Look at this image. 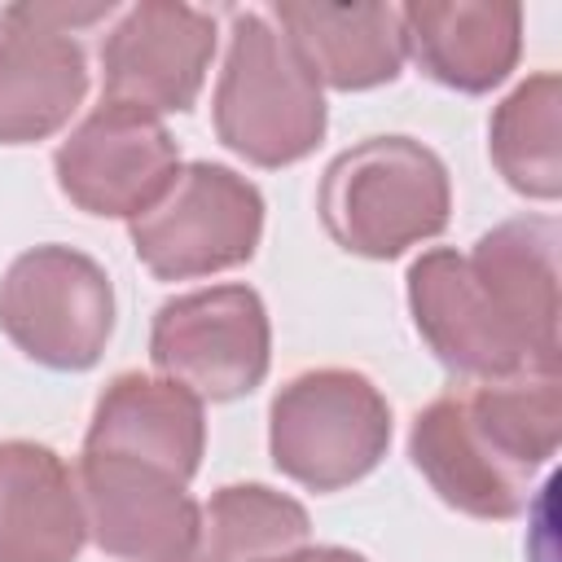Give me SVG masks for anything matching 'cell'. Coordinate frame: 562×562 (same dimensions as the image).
Listing matches in <instances>:
<instances>
[{
    "mask_svg": "<svg viewBox=\"0 0 562 562\" xmlns=\"http://www.w3.org/2000/svg\"><path fill=\"white\" fill-rule=\"evenodd\" d=\"M307 509L263 483H228L198 509V531L176 562H263L307 544Z\"/></svg>",
    "mask_w": 562,
    "mask_h": 562,
    "instance_id": "cell-18",
    "label": "cell"
},
{
    "mask_svg": "<svg viewBox=\"0 0 562 562\" xmlns=\"http://www.w3.org/2000/svg\"><path fill=\"white\" fill-rule=\"evenodd\" d=\"M562 439V373L474 382L430 400L408 457L430 492L470 518H518Z\"/></svg>",
    "mask_w": 562,
    "mask_h": 562,
    "instance_id": "cell-2",
    "label": "cell"
},
{
    "mask_svg": "<svg viewBox=\"0 0 562 562\" xmlns=\"http://www.w3.org/2000/svg\"><path fill=\"white\" fill-rule=\"evenodd\" d=\"M83 452L136 457L189 483L206 452V408L171 378L119 373L92 408Z\"/></svg>",
    "mask_w": 562,
    "mask_h": 562,
    "instance_id": "cell-14",
    "label": "cell"
},
{
    "mask_svg": "<svg viewBox=\"0 0 562 562\" xmlns=\"http://www.w3.org/2000/svg\"><path fill=\"white\" fill-rule=\"evenodd\" d=\"M558 220L518 215L474 241L422 250L408 263V312L430 356L465 382L562 373Z\"/></svg>",
    "mask_w": 562,
    "mask_h": 562,
    "instance_id": "cell-1",
    "label": "cell"
},
{
    "mask_svg": "<svg viewBox=\"0 0 562 562\" xmlns=\"http://www.w3.org/2000/svg\"><path fill=\"white\" fill-rule=\"evenodd\" d=\"M136 259L158 281L241 268L263 237V193L224 162H184L171 189L127 224Z\"/></svg>",
    "mask_w": 562,
    "mask_h": 562,
    "instance_id": "cell-7",
    "label": "cell"
},
{
    "mask_svg": "<svg viewBox=\"0 0 562 562\" xmlns=\"http://www.w3.org/2000/svg\"><path fill=\"white\" fill-rule=\"evenodd\" d=\"M294 44L321 88L369 92L395 83L404 70V35L395 4H312L281 0L268 13Z\"/></svg>",
    "mask_w": 562,
    "mask_h": 562,
    "instance_id": "cell-15",
    "label": "cell"
},
{
    "mask_svg": "<svg viewBox=\"0 0 562 562\" xmlns=\"http://www.w3.org/2000/svg\"><path fill=\"white\" fill-rule=\"evenodd\" d=\"M88 97V53L31 4L0 9V145H35L70 123Z\"/></svg>",
    "mask_w": 562,
    "mask_h": 562,
    "instance_id": "cell-12",
    "label": "cell"
},
{
    "mask_svg": "<svg viewBox=\"0 0 562 562\" xmlns=\"http://www.w3.org/2000/svg\"><path fill=\"white\" fill-rule=\"evenodd\" d=\"M75 479L101 553L119 562H176L189 549L202 505L171 470L119 452H83Z\"/></svg>",
    "mask_w": 562,
    "mask_h": 562,
    "instance_id": "cell-11",
    "label": "cell"
},
{
    "mask_svg": "<svg viewBox=\"0 0 562 562\" xmlns=\"http://www.w3.org/2000/svg\"><path fill=\"white\" fill-rule=\"evenodd\" d=\"M391 448V404L356 369L294 373L268 408L272 465L307 492H342Z\"/></svg>",
    "mask_w": 562,
    "mask_h": 562,
    "instance_id": "cell-5",
    "label": "cell"
},
{
    "mask_svg": "<svg viewBox=\"0 0 562 562\" xmlns=\"http://www.w3.org/2000/svg\"><path fill=\"white\" fill-rule=\"evenodd\" d=\"M400 35L426 79L479 97L518 66L522 9L509 0H413L400 9Z\"/></svg>",
    "mask_w": 562,
    "mask_h": 562,
    "instance_id": "cell-13",
    "label": "cell"
},
{
    "mask_svg": "<svg viewBox=\"0 0 562 562\" xmlns=\"http://www.w3.org/2000/svg\"><path fill=\"white\" fill-rule=\"evenodd\" d=\"M57 189L83 211L101 220H136L145 215L176 180L180 149L162 119L101 101L53 154Z\"/></svg>",
    "mask_w": 562,
    "mask_h": 562,
    "instance_id": "cell-9",
    "label": "cell"
},
{
    "mask_svg": "<svg viewBox=\"0 0 562 562\" xmlns=\"http://www.w3.org/2000/svg\"><path fill=\"white\" fill-rule=\"evenodd\" d=\"M316 211L347 255L400 259L448 228L452 180L430 145L413 136H364L325 167Z\"/></svg>",
    "mask_w": 562,
    "mask_h": 562,
    "instance_id": "cell-3",
    "label": "cell"
},
{
    "mask_svg": "<svg viewBox=\"0 0 562 562\" xmlns=\"http://www.w3.org/2000/svg\"><path fill=\"white\" fill-rule=\"evenodd\" d=\"M215 57V18L180 0L123 9L101 44V101L154 119L193 110Z\"/></svg>",
    "mask_w": 562,
    "mask_h": 562,
    "instance_id": "cell-10",
    "label": "cell"
},
{
    "mask_svg": "<svg viewBox=\"0 0 562 562\" xmlns=\"http://www.w3.org/2000/svg\"><path fill=\"white\" fill-rule=\"evenodd\" d=\"M83 540L75 470L44 443L0 439V562H75Z\"/></svg>",
    "mask_w": 562,
    "mask_h": 562,
    "instance_id": "cell-16",
    "label": "cell"
},
{
    "mask_svg": "<svg viewBox=\"0 0 562 562\" xmlns=\"http://www.w3.org/2000/svg\"><path fill=\"white\" fill-rule=\"evenodd\" d=\"M0 329L35 364L83 373L114 334L110 272L61 241L22 250L0 281Z\"/></svg>",
    "mask_w": 562,
    "mask_h": 562,
    "instance_id": "cell-6",
    "label": "cell"
},
{
    "mask_svg": "<svg viewBox=\"0 0 562 562\" xmlns=\"http://www.w3.org/2000/svg\"><path fill=\"white\" fill-rule=\"evenodd\" d=\"M487 154L514 193L531 202H558L562 193V79L558 70L527 75L492 110Z\"/></svg>",
    "mask_w": 562,
    "mask_h": 562,
    "instance_id": "cell-17",
    "label": "cell"
},
{
    "mask_svg": "<svg viewBox=\"0 0 562 562\" xmlns=\"http://www.w3.org/2000/svg\"><path fill=\"white\" fill-rule=\"evenodd\" d=\"M215 136L250 167H294L325 136V92L259 9H237L211 101Z\"/></svg>",
    "mask_w": 562,
    "mask_h": 562,
    "instance_id": "cell-4",
    "label": "cell"
},
{
    "mask_svg": "<svg viewBox=\"0 0 562 562\" xmlns=\"http://www.w3.org/2000/svg\"><path fill=\"white\" fill-rule=\"evenodd\" d=\"M149 360L202 404L250 395L272 364L268 307L250 285H206L167 299L149 325Z\"/></svg>",
    "mask_w": 562,
    "mask_h": 562,
    "instance_id": "cell-8",
    "label": "cell"
},
{
    "mask_svg": "<svg viewBox=\"0 0 562 562\" xmlns=\"http://www.w3.org/2000/svg\"><path fill=\"white\" fill-rule=\"evenodd\" d=\"M263 562H369V558L356 549H342V544H294V549L272 553Z\"/></svg>",
    "mask_w": 562,
    "mask_h": 562,
    "instance_id": "cell-19",
    "label": "cell"
}]
</instances>
